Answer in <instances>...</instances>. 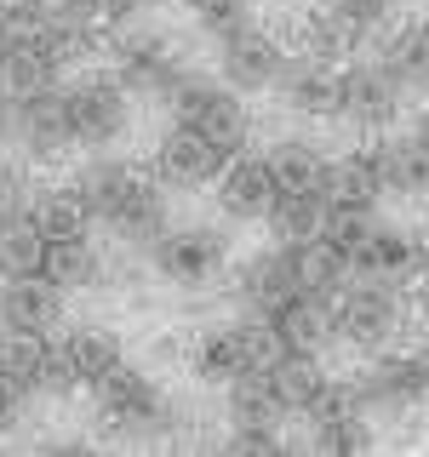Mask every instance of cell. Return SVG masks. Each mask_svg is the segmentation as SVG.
Listing matches in <instances>:
<instances>
[{"label":"cell","mask_w":429,"mask_h":457,"mask_svg":"<svg viewBox=\"0 0 429 457\" xmlns=\"http://www.w3.org/2000/svg\"><path fill=\"white\" fill-rule=\"evenodd\" d=\"M18 275H46V235L23 218H0V280Z\"/></svg>","instance_id":"26"},{"label":"cell","mask_w":429,"mask_h":457,"mask_svg":"<svg viewBox=\"0 0 429 457\" xmlns=\"http://www.w3.org/2000/svg\"><path fill=\"white\" fill-rule=\"evenodd\" d=\"M149 269L161 275L166 286H183V292H200L223 275L229 263V235L218 223H166L161 235L143 246Z\"/></svg>","instance_id":"2"},{"label":"cell","mask_w":429,"mask_h":457,"mask_svg":"<svg viewBox=\"0 0 429 457\" xmlns=\"http://www.w3.org/2000/svg\"><path fill=\"white\" fill-rule=\"evenodd\" d=\"M166 104H172V120L189 126V132H200V137H212L223 154H240V149H247L252 120H247V104H240L235 86H223V80L195 75V69H189V75L172 86Z\"/></svg>","instance_id":"3"},{"label":"cell","mask_w":429,"mask_h":457,"mask_svg":"<svg viewBox=\"0 0 429 457\" xmlns=\"http://www.w3.org/2000/svg\"><path fill=\"white\" fill-rule=\"evenodd\" d=\"M109 275V257L104 246H97L92 235H63V240H52L46 246V280H57L63 292H80V286H104Z\"/></svg>","instance_id":"20"},{"label":"cell","mask_w":429,"mask_h":457,"mask_svg":"<svg viewBox=\"0 0 429 457\" xmlns=\"http://www.w3.org/2000/svg\"><path fill=\"white\" fill-rule=\"evenodd\" d=\"M52 12H63V18H80V23H97L104 0H52ZM97 29H104V23H97Z\"/></svg>","instance_id":"36"},{"label":"cell","mask_w":429,"mask_h":457,"mask_svg":"<svg viewBox=\"0 0 429 457\" xmlns=\"http://www.w3.org/2000/svg\"><path fill=\"white\" fill-rule=\"evenodd\" d=\"M400 320H407V309H400V286H390V280L355 275V286H343V292L332 297L338 337L349 343V349H361V354L390 349V343L400 337Z\"/></svg>","instance_id":"6"},{"label":"cell","mask_w":429,"mask_h":457,"mask_svg":"<svg viewBox=\"0 0 429 457\" xmlns=\"http://www.w3.org/2000/svg\"><path fill=\"white\" fill-rule=\"evenodd\" d=\"M172 223V206H166V183L161 178H138L132 171V183L121 189V200L109 206V218H104V228L121 246H149L155 235Z\"/></svg>","instance_id":"16"},{"label":"cell","mask_w":429,"mask_h":457,"mask_svg":"<svg viewBox=\"0 0 429 457\" xmlns=\"http://www.w3.org/2000/svg\"><path fill=\"white\" fill-rule=\"evenodd\" d=\"M343 257H349V275L390 280V286H407V280L424 275V246L407 235V228H383V223H372Z\"/></svg>","instance_id":"13"},{"label":"cell","mask_w":429,"mask_h":457,"mask_svg":"<svg viewBox=\"0 0 429 457\" xmlns=\"http://www.w3.org/2000/svg\"><path fill=\"white\" fill-rule=\"evenodd\" d=\"M275 97L281 109L304 114V120H338V69L321 63V57L292 52L275 75Z\"/></svg>","instance_id":"15"},{"label":"cell","mask_w":429,"mask_h":457,"mask_svg":"<svg viewBox=\"0 0 429 457\" xmlns=\"http://www.w3.org/2000/svg\"><path fill=\"white\" fill-rule=\"evenodd\" d=\"M223 166H229V154L218 143L189 132V126H178V120H172V132L155 143V178H161L166 189H212Z\"/></svg>","instance_id":"12"},{"label":"cell","mask_w":429,"mask_h":457,"mask_svg":"<svg viewBox=\"0 0 429 457\" xmlns=\"http://www.w3.org/2000/svg\"><path fill=\"white\" fill-rule=\"evenodd\" d=\"M23 218L35 223L40 235H46V246H52V240H63V235H80V228H92V223L80 218V206H75L63 189H35V195H29V206H23Z\"/></svg>","instance_id":"28"},{"label":"cell","mask_w":429,"mask_h":457,"mask_svg":"<svg viewBox=\"0 0 429 457\" xmlns=\"http://www.w3.org/2000/svg\"><path fill=\"white\" fill-rule=\"evenodd\" d=\"M286 57H292V52H286L275 35H264L257 23H247V29H235V35L218 40V80L235 86L240 97L275 92V75H281Z\"/></svg>","instance_id":"9"},{"label":"cell","mask_w":429,"mask_h":457,"mask_svg":"<svg viewBox=\"0 0 429 457\" xmlns=\"http://www.w3.org/2000/svg\"><path fill=\"white\" fill-rule=\"evenodd\" d=\"M29 178H23V166L18 161H6V149H0V218H18V212L29 206Z\"/></svg>","instance_id":"33"},{"label":"cell","mask_w":429,"mask_h":457,"mask_svg":"<svg viewBox=\"0 0 429 457\" xmlns=\"http://www.w3.org/2000/svg\"><path fill=\"white\" fill-rule=\"evenodd\" d=\"M257 371L269 378V389H275L281 411H298V418H304V411L315 406V400H321V389L332 383L315 349H281L275 361H269V366H257Z\"/></svg>","instance_id":"19"},{"label":"cell","mask_w":429,"mask_h":457,"mask_svg":"<svg viewBox=\"0 0 429 457\" xmlns=\"http://www.w3.org/2000/svg\"><path fill=\"white\" fill-rule=\"evenodd\" d=\"M400 80L372 57V63H349L338 69V120H349L355 132H383L400 109Z\"/></svg>","instance_id":"8"},{"label":"cell","mask_w":429,"mask_h":457,"mask_svg":"<svg viewBox=\"0 0 429 457\" xmlns=\"http://www.w3.org/2000/svg\"><path fill=\"white\" fill-rule=\"evenodd\" d=\"M63 326V286L46 275L0 280V332L6 337H52Z\"/></svg>","instance_id":"11"},{"label":"cell","mask_w":429,"mask_h":457,"mask_svg":"<svg viewBox=\"0 0 429 457\" xmlns=\"http://www.w3.org/2000/svg\"><path fill=\"white\" fill-rule=\"evenodd\" d=\"M126 183H132V166L114 161L109 149H92V154H86V161L63 178V195L80 206V218H86V223H104V218H109V206L121 200Z\"/></svg>","instance_id":"17"},{"label":"cell","mask_w":429,"mask_h":457,"mask_svg":"<svg viewBox=\"0 0 429 457\" xmlns=\"http://www.w3.org/2000/svg\"><path fill=\"white\" fill-rule=\"evenodd\" d=\"M223 446L229 452H281L286 446V423H229V435H223Z\"/></svg>","instance_id":"31"},{"label":"cell","mask_w":429,"mask_h":457,"mask_svg":"<svg viewBox=\"0 0 429 457\" xmlns=\"http://www.w3.org/2000/svg\"><path fill=\"white\" fill-rule=\"evenodd\" d=\"M23 411H29V395L12 389V383L0 378V435H12V428L23 423Z\"/></svg>","instance_id":"35"},{"label":"cell","mask_w":429,"mask_h":457,"mask_svg":"<svg viewBox=\"0 0 429 457\" xmlns=\"http://www.w3.org/2000/svg\"><path fill=\"white\" fill-rule=\"evenodd\" d=\"M378 195H383V171H378V154H372V149L343 154V161H332L326 178H321L326 212H372Z\"/></svg>","instance_id":"18"},{"label":"cell","mask_w":429,"mask_h":457,"mask_svg":"<svg viewBox=\"0 0 429 457\" xmlns=\"http://www.w3.org/2000/svg\"><path fill=\"white\" fill-rule=\"evenodd\" d=\"M52 18V0H0V35H35Z\"/></svg>","instance_id":"32"},{"label":"cell","mask_w":429,"mask_h":457,"mask_svg":"<svg viewBox=\"0 0 429 457\" xmlns=\"http://www.w3.org/2000/svg\"><path fill=\"white\" fill-rule=\"evenodd\" d=\"M269 171H275V183L281 189H321V178H326V149L315 137H304V132H292V137H275L269 143Z\"/></svg>","instance_id":"22"},{"label":"cell","mask_w":429,"mask_h":457,"mask_svg":"<svg viewBox=\"0 0 429 457\" xmlns=\"http://www.w3.org/2000/svg\"><path fill=\"white\" fill-rule=\"evenodd\" d=\"M109 69H114V80H121L132 97H155V104H166V97H172V86L189 75V63H183L178 40L161 35V29H149V23L114 29Z\"/></svg>","instance_id":"4"},{"label":"cell","mask_w":429,"mask_h":457,"mask_svg":"<svg viewBox=\"0 0 429 457\" xmlns=\"http://www.w3.org/2000/svg\"><path fill=\"white\" fill-rule=\"evenodd\" d=\"M275 171H269L264 154H229V166L218 171V183H212V195H218V212L229 223H264V212H269V200H275Z\"/></svg>","instance_id":"14"},{"label":"cell","mask_w":429,"mask_h":457,"mask_svg":"<svg viewBox=\"0 0 429 457\" xmlns=\"http://www.w3.org/2000/svg\"><path fill=\"white\" fill-rule=\"evenodd\" d=\"M92 400L104 411V428L121 440H155V435H172V400L161 395V383L149 378L143 366L121 361L104 383H92Z\"/></svg>","instance_id":"1"},{"label":"cell","mask_w":429,"mask_h":457,"mask_svg":"<svg viewBox=\"0 0 429 457\" xmlns=\"http://www.w3.org/2000/svg\"><path fill=\"white\" fill-rule=\"evenodd\" d=\"M372 154H378L383 189H395V195H429V149H424L418 137H383Z\"/></svg>","instance_id":"25"},{"label":"cell","mask_w":429,"mask_h":457,"mask_svg":"<svg viewBox=\"0 0 429 457\" xmlns=\"http://www.w3.org/2000/svg\"><path fill=\"white\" fill-rule=\"evenodd\" d=\"M424 35H429V18H424Z\"/></svg>","instance_id":"38"},{"label":"cell","mask_w":429,"mask_h":457,"mask_svg":"<svg viewBox=\"0 0 429 457\" xmlns=\"http://www.w3.org/2000/svg\"><path fill=\"white\" fill-rule=\"evenodd\" d=\"M35 46H40V57H46L57 75H63V69H80L86 57H92V46H97V23H80V18L52 12V18L35 29Z\"/></svg>","instance_id":"24"},{"label":"cell","mask_w":429,"mask_h":457,"mask_svg":"<svg viewBox=\"0 0 429 457\" xmlns=\"http://www.w3.org/2000/svg\"><path fill=\"white\" fill-rule=\"evenodd\" d=\"M12 143H23L29 161H57V154L75 149V132H69V109H63V80L40 86L12 104Z\"/></svg>","instance_id":"10"},{"label":"cell","mask_w":429,"mask_h":457,"mask_svg":"<svg viewBox=\"0 0 429 457\" xmlns=\"http://www.w3.org/2000/svg\"><path fill=\"white\" fill-rule=\"evenodd\" d=\"M155 0H104V12H97V23L104 29H132V23H149Z\"/></svg>","instance_id":"34"},{"label":"cell","mask_w":429,"mask_h":457,"mask_svg":"<svg viewBox=\"0 0 429 457\" xmlns=\"http://www.w3.org/2000/svg\"><path fill=\"white\" fill-rule=\"evenodd\" d=\"M63 354H69V371H75V389H92V383H104L114 366L126 361L121 337L104 332V326H80V332L63 337Z\"/></svg>","instance_id":"23"},{"label":"cell","mask_w":429,"mask_h":457,"mask_svg":"<svg viewBox=\"0 0 429 457\" xmlns=\"http://www.w3.org/2000/svg\"><path fill=\"white\" fill-rule=\"evenodd\" d=\"M378 63L400 80V92H429V35L424 29H400L383 40Z\"/></svg>","instance_id":"27"},{"label":"cell","mask_w":429,"mask_h":457,"mask_svg":"<svg viewBox=\"0 0 429 457\" xmlns=\"http://www.w3.org/2000/svg\"><path fill=\"white\" fill-rule=\"evenodd\" d=\"M412 137H418V143H424V149H429V109L418 114V126H412Z\"/></svg>","instance_id":"37"},{"label":"cell","mask_w":429,"mask_h":457,"mask_svg":"<svg viewBox=\"0 0 429 457\" xmlns=\"http://www.w3.org/2000/svg\"><path fill=\"white\" fill-rule=\"evenodd\" d=\"M235 292L247 314H281L292 297L309 292V275H304V240H269L264 252H252L235 275Z\"/></svg>","instance_id":"7"},{"label":"cell","mask_w":429,"mask_h":457,"mask_svg":"<svg viewBox=\"0 0 429 457\" xmlns=\"http://www.w3.org/2000/svg\"><path fill=\"white\" fill-rule=\"evenodd\" d=\"M63 109H69V132L75 149H109L132 132V92L114 80V69H86V75L63 80Z\"/></svg>","instance_id":"5"},{"label":"cell","mask_w":429,"mask_h":457,"mask_svg":"<svg viewBox=\"0 0 429 457\" xmlns=\"http://www.w3.org/2000/svg\"><path fill=\"white\" fill-rule=\"evenodd\" d=\"M395 6L400 0H326V12L338 18V29L349 40H372V35H383L395 18Z\"/></svg>","instance_id":"29"},{"label":"cell","mask_w":429,"mask_h":457,"mask_svg":"<svg viewBox=\"0 0 429 457\" xmlns=\"http://www.w3.org/2000/svg\"><path fill=\"white\" fill-rule=\"evenodd\" d=\"M264 228H269V240H315L326 228L321 189H275V200L264 212Z\"/></svg>","instance_id":"21"},{"label":"cell","mask_w":429,"mask_h":457,"mask_svg":"<svg viewBox=\"0 0 429 457\" xmlns=\"http://www.w3.org/2000/svg\"><path fill=\"white\" fill-rule=\"evenodd\" d=\"M183 12H189L195 29L212 35V40H223V35H235V29L252 23V0H183Z\"/></svg>","instance_id":"30"}]
</instances>
